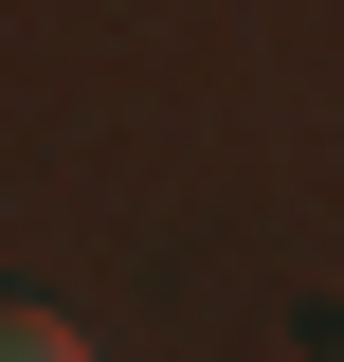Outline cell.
Returning a JSON list of instances; mask_svg holds the SVG:
<instances>
[{"instance_id":"cell-1","label":"cell","mask_w":344,"mask_h":362,"mask_svg":"<svg viewBox=\"0 0 344 362\" xmlns=\"http://www.w3.org/2000/svg\"><path fill=\"white\" fill-rule=\"evenodd\" d=\"M0 362H91V326H55V308H0Z\"/></svg>"}]
</instances>
